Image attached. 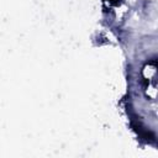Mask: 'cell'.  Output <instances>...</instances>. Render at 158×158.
Listing matches in <instances>:
<instances>
[{
  "label": "cell",
  "mask_w": 158,
  "mask_h": 158,
  "mask_svg": "<svg viewBox=\"0 0 158 158\" xmlns=\"http://www.w3.org/2000/svg\"><path fill=\"white\" fill-rule=\"evenodd\" d=\"M111 1H112V0H111Z\"/></svg>",
  "instance_id": "cell-1"
}]
</instances>
